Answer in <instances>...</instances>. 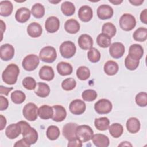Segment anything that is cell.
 <instances>
[{"label":"cell","instance_id":"6da1fadb","mask_svg":"<svg viewBox=\"0 0 147 147\" xmlns=\"http://www.w3.org/2000/svg\"><path fill=\"white\" fill-rule=\"evenodd\" d=\"M21 128V134L25 141L30 146L34 144L38 140V133L36 129L32 127L30 125L25 121L18 122Z\"/></svg>","mask_w":147,"mask_h":147},{"label":"cell","instance_id":"7a4b0ae2","mask_svg":"<svg viewBox=\"0 0 147 147\" xmlns=\"http://www.w3.org/2000/svg\"><path fill=\"white\" fill-rule=\"evenodd\" d=\"M20 74L19 67L15 64L8 65L2 74V80L9 85L14 84Z\"/></svg>","mask_w":147,"mask_h":147},{"label":"cell","instance_id":"3957f363","mask_svg":"<svg viewBox=\"0 0 147 147\" xmlns=\"http://www.w3.org/2000/svg\"><path fill=\"white\" fill-rule=\"evenodd\" d=\"M94 131L91 127L86 125L78 126L76 129V136L82 142H86L91 140Z\"/></svg>","mask_w":147,"mask_h":147},{"label":"cell","instance_id":"277c9868","mask_svg":"<svg viewBox=\"0 0 147 147\" xmlns=\"http://www.w3.org/2000/svg\"><path fill=\"white\" fill-rule=\"evenodd\" d=\"M57 53L55 48L52 46L42 48L39 53V58L41 61L47 63H52L56 59Z\"/></svg>","mask_w":147,"mask_h":147},{"label":"cell","instance_id":"5b68a950","mask_svg":"<svg viewBox=\"0 0 147 147\" xmlns=\"http://www.w3.org/2000/svg\"><path fill=\"white\" fill-rule=\"evenodd\" d=\"M119 24L120 28L125 31H130L136 25L135 17L131 14L125 13L119 18Z\"/></svg>","mask_w":147,"mask_h":147},{"label":"cell","instance_id":"8992f818","mask_svg":"<svg viewBox=\"0 0 147 147\" xmlns=\"http://www.w3.org/2000/svg\"><path fill=\"white\" fill-rule=\"evenodd\" d=\"M39 63V57L34 54H30L24 57L22 62V66L25 70L32 71L37 68Z\"/></svg>","mask_w":147,"mask_h":147},{"label":"cell","instance_id":"52a82bcc","mask_svg":"<svg viewBox=\"0 0 147 147\" xmlns=\"http://www.w3.org/2000/svg\"><path fill=\"white\" fill-rule=\"evenodd\" d=\"M59 50L61 55L63 57L69 59L75 55L76 51V48L73 42L71 41H65L61 43Z\"/></svg>","mask_w":147,"mask_h":147},{"label":"cell","instance_id":"ba28073f","mask_svg":"<svg viewBox=\"0 0 147 147\" xmlns=\"http://www.w3.org/2000/svg\"><path fill=\"white\" fill-rule=\"evenodd\" d=\"M22 114L28 121H34L38 117L37 106L34 103L29 102L24 106L22 109Z\"/></svg>","mask_w":147,"mask_h":147},{"label":"cell","instance_id":"9c48e42d","mask_svg":"<svg viewBox=\"0 0 147 147\" xmlns=\"http://www.w3.org/2000/svg\"><path fill=\"white\" fill-rule=\"evenodd\" d=\"M112 108L111 102L106 99H99L94 105L95 111L99 114H108L111 111Z\"/></svg>","mask_w":147,"mask_h":147},{"label":"cell","instance_id":"30bf717a","mask_svg":"<svg viewBox=\"0 0 147 147\" xmlns=\"http://www.w3.org/2000/svg\"><path fill=\"white\" fill-rule=\"evenodd\" d=\"M125 52L124 45L119 42L111 44L109 47V53L114 59H119L123 56Z\"/></svg>","mask_w":147,"mask_h":147},{"label":"cell","instance_id":"8fae6325","mask_svg":"<svg viewBox=\"0 0 147 147\" xmlns=\"http://www.w3.org/2000/svg\"><path fill=\"white\" fill-rule=\"evenodd\" d=\"M14 55V48L10 44H5L0 48V57L3 61H9L13 59Z\"/></svg>","mask_w":147,"mask_h":147},{"label":"cell","instance_id":"7c38bea8","mask_svg":"<svg viewBox=\"0 0 147 147\" xmlns=\"http://www.w3.org/2000/svg\"><path fill=\"white\" fill-rule=\"evenodd\" d=\"M69 109L73 114L80 115L85 111L86 105L84 101L80 99H75L70 103Z\"/></svg>","mask_w":147,"mask_h":147},{"label":"cell","instance_id":"4fadbf2b","mask_svg":"<svg viewBox=\"0 0 147 147\" xmlns=\"http://www.w3.org/2000/svg\"><path fill=\"white\" fill-rule=\"evenodd\" d=\"M45 28L46 30L50 33L56 32L60 28V21L55 16L49 17L45 21Z\"/></svg>","mask_w":147,"mask_h":147},{"label":"cell","instance_id":"5bb4252c","mask_svg":"<svg viewBox=\"0 0 147 147\" xmlns=\"http://www.w3.org/2000/svg\"><path fill=\"white\" fill-rule=\"evenodd\" d=\"M113 13V8L108 5H101L97 9V16L100 20H107L111 18Z\"/></svg>","mask_w":147,"mask_h":147},{"label":"cell","instance_id":"9a60e30c","mask_svg":"<svg viewBox=\"0 0 147 147\" xmlns=\"http://www.w3.org/2000/svg\"><path fill=\"white\" fill-rule=\"evenodd\" d=\"M53 114L52 117L53 121L60 122L63 121L67 117V111L61 105H53L52 106Z\"/></svg>","mask_w":147,"mask_h":147},{"label":"cell","instance_id":"2e32d148","mask_svg":"<svg viewBox=\"0 0 147 147\" xmlns=\"http://www.w3.org/2000/svg\"><path fill=\"white\" fill-rule=\"evenodd\" d=\"M79 18L83 22L90 21L93 17V11L92 8L88 5L81 6L78 10Z\"/></svg>","mask_w":147,"mask_h":147},{"label":"cell","instance_id":"e0dca14e","mask_svg":"<svg viewBox=\"0 0 147 147\" xmlns=\"http://www.w3.org/2000/svg\"><path fill=\"white\" fill-rule=\"evenodd\" d=\"M78 125L73 122L67 123L63 127V134L68 141L73 139L76 136V129Z\"/></svg>","mask_w":147,"mask_h":147},{"label":"cell","instance_id":"ac0fdd59","mask_svg":"<svg viewBox=\"0 0 147 147\" xmlns=\"http://www.w3.org/2000/svg\"><path fill=\"white\" fill-rule=\"evenodd\" d=\"M144 49L142 47L138 44L131 45L129 49L128 55L132 59L140 60L143 56Z\"/></svg>","mask_w":147,"mask_h":147},{"label":"cell","instance_id":"d6986e66","mask_svg":"<svg viewBox=\"0 0 147 147\" xmlns=\"http://www.w3.org/2000/svg\"><path fill=\"white\" fill-rule=\"evenodd\" d=\"M78 42L79 47L83 50H89L92 48L93 40L87 34H81L78 38Z\"/></svg>","mask_w":147,"mask_h":147},{"label":"cell","instance_id":"ffe728a7","mask_svg":"<svg viewBox=\"0 0 147 147\" xmlns=\"http://www.w3.org/2000/svg\"><path fill=\"white\" fill-rule=\"evenodd\" d=\"M20 133H21V128L18 122L9 125L5 130L6 136L11 140L16 138Z\"/></svg>","mask_w":147,"mask_h":147},{"label":"cell","instance_id":"44dd1931","mask_svg":"<svg viewBox=\"0 0 147 147\" xmlns=\"http://www.w3.org/2000/svg\"><path fill=\"white\" fill-rule=\"evenodd\" d=\"M26 31L30 37L33 38H37L42 34V28L40 24L33 22L29 24L27 27Z\"/></svg>","mask_w":147,"mask_h":147},{"label":"cell","instance_id":"7402d4cb","mask_svg":"<svg viewBox=\"0 0 147 147\" xmlns=\"http://www.w3.org/2000/svg\"><path fill=\"white\" fill-rule=\"evenodd\" d=\"M91 139L94 144L97 147H107L110 144L109 137L103 134H93Z\"/></svg>","mask_w":147,"mask_h":147},{"label":"cell","instance_id":"603a6c76","mask_svg":"<svg viewBox=\"0 0 147 147\" xmlns=\"http://www.w3.org/2000/svg\"><path fill=\"white\" fill-rule=\"evenodd\" d=\"M31 12L26 7H23L18 9L15 14L16 21L20 23H25L29 20L30 17Z\"/></svg>","mask_w":147,"mask_h":147},{"label":"cell","instance_id":"cb8c5ba5","mask_svg":"<svg viewBox=\"0 0 147 147\" xmlns=\"http://www.w3.org/2000/svg\"><path fill=\"white\" fill-rule=\"evenodd\" d=\"M38 75L40 79L46 81L52 80L55 76V73L53 68L48 65L42 66L40 69Z\"/></svg>","mask_w":147,"mask_h":147},{"label":"cell","instance_id":"d4e9b609","mask_svg":"<svg viewBox=\"0 0 147 147\" xmlns=\"http://www.w3.org/2000/svg\"><path fill=\"white\" fill-rule=\"evenodd\" d=\"M65 31L70 34H76L80 30V24L78 21L74 18L67 20L64 24Z\"/></svg>","mask_w":147,"mask_h":147},{"label":"cell","instance_id":"484cf974","mask_svg":"<svg viewBox=\"0 0 147 147\" xmlns=\"http://www.w3.org/2000/svg\"><path fill=\"white\" fill-rule=\"evenodd\" d=\"M53 114L52 107L44 105L38 109V115L42 119H48L52 118Z\"/></svg>","mask_w":147,"mask_h":147},{"label":"cell","instance_id":"4316f807","mask_svg":"<svg viewBox=\"0 0 147 147\" xmlns=\"http://www.w3.org/2000/svg\"><path fill=\"white\" fill-rule=\"evenodd\" d=\"M126 129L127 131L130 133H136L140 129V122L135 117H131L129 118L126 122Z\"/></svg>","mask_w":147,"mask_h":147},{"label":"cell","instance_id":"83f0119b","mask_svg":"<svg viewBox=\"0 0 147 147\" xmlns=\"http://www.w3.org/2000/svg\"><path fill=\"white\" fill-rule=\"evenodd\" d=\"M103 69L106 75L113 76L118 72L119 70V66L117 62L113 60H109L105 63Z\"/></svg>","mask_w":147,"mask_h":147},{"label":"cell","instance_id":"f1b7e54d","mask_svg":"<svg viewBox=\"0 0 147 147\" xmlns=\"http://www.w3.org/2000/svg\"><path fill=\"white\" fill-rule=\"evenodd\" d=\"M13 5L9 1H2L0 2V15L3 17H8L13 12Z\"/></svg>","mask_w":147,"mask_h":147},{"label":"cell","instance_id":"f546056e","mask_svg":"<svg viewBox=\"0 0 147 147\" xmlns=\"http://www.w3.org/2000/svg\"><path fill=\"white\" fill-rule=\"evenodd\" d=\"M57 72L61 76L71 75L73 71L72 66L68 63L61 61L59 63L56 67Z\"/></svg>","mask_w":147,"mask_h":147},{"label":"cell","instance_id":"4dcf8cb0","mask_svg":"<svg viewBox=\"0 0 147 147\" xmlns=\"http://www.w3.org/2000/svg\"><path fill=\"white\" fill-rule=\"evenodd\" d=\"M35 94L39 97L45 98L49 95L50 88L49 86L43 82H38L37 83V90L34 91Z\"/></svg>","mask_w":147,"mask_h":147},{"label":"cell","instance_id":"1f68e13d","mask_svg":"<svg viewBox=\"0 0 147 147\" xmlns=\"http://www.w3.org/2000/svg\"><path fill=\"white\" fill-rule=\"evenodd\" d=\"M95 127L100 131H105L108 129L110 125V121L106 117L96 118L94 121Z\"/></svg>","mask_w":147,"mask_h":147},{"label":"cell","instance_id":"d6a6232c","mask_svg":"<svg viewBox=\"0 0 147 147\" xmlns=\"http://www.w3.org/2000/svg\"><path fill=\"white\" fill-rule=\"evenodd\" d=\"M109 131L112 137L118 138L122 136L123 132V127L122 125L118 123H114L109 126Z\"/></svg>","mask_w":147,"mask_h":147},{"label":"cell","instance_id":"836d02e7","mask_svg":"<svg viewBox=\"0 0 147 147\" xmlns=\"http://www.w3.org/2000/svg\"><path fill=\"white\" fill-rule=\"evenodd\" d=\"M61 10L65 16H71L75 12V6L71 2L64 1L61 5Z\"/></svg>","mask_w":147,"mask_h":147},{"label":"cell","instance_id":"e575fe53","mask_svg":"<svg viewBox=\"0 0 147 147\" xmlns=\"http://www.w3.org/2000/svg\"><path fill=\"white\" fill-rule=\"evenodd\" d=\"M133 37L136 41H145L147 39V29L144 27L138 28L133 33Z\"/></svg>","mask_w":147,"mask_h":147},{"label":"cell","instance_id":"d590c367","mask_svg":"<svg viewBox=\"0 0 147 147\" xmlns=\"http://www.w3.org/2000/svg\"><path fill=\"white\" fill-rule=\"evenodd\" d=\"M60 134V131L59 127L55 125H51L48 126L47 129L46 135L47 138L52 141L58 138Z\"/></svg>","mask_w":147,"mask_h":147},{"label":"cell","instance_id":"8d00e7d4","mask_svg":"<svg viewBox=\"0 0 147 147\" xmlns=\"http://www.w3.org/2000/svg\"><path fill=\"white\" fill-rule=\"evenodd\" d=\"M31 13L36 18H42L45 14L44 6L40 3H35L32 7Z\"/></svg>","mask_w":147,"mask_h":147},{"label":"cell","instance_id":"74e56055","mask_svg":"<svg viewBox=\"0 0 147 147\" xmlns=\"http://www.w3.org/2000/svg\"><path fill=\"white\" fill-rule=\"evenodd\" d=\"M111 41V38L103 33H100L96 37L97 44L102 48H105L110 47Z\"/></svg>","mask_w":147,"mask_h":147},{"label":"cell","instance_id":"f35d334b","mask_svg":"<svg viewBox=\"0 0 147 147\" xmlns=\"http://www.w3.org/2000/svg\"><path fill=\"white\" fill-rule=\"evenodd\" d=\"M102 32L103 33L111 38L115 35L117 29L113 24L111 22H106L102 26Z\"/></svg>","mask_w":147,"mask_h":147},{"label":"cell","instance_id":"ab89813d","mask_svg":"<svg viewBox=\"0 0 147 147\" xmlns=\"http://www.w3.org/2000/svg\"><path fill=\"white\" fill-rule=\"evenodd\" d=\"M26 99L24 92L21 90H15L11 94V99L16 104H21Z\"/></svg>","mask_w":147,"mask_h":147},{"label":"cell","instance_id":"60d3db41","mask_svg":"<svg viewBox=\"0 0 147 147\" xmlns=\"http://www.w3.org/2000/svg\"><path fill=\"white\" fill-rule=\"evenodd\" d=\"M100 53L95 48H91L87 52V58L91 63H97L100 59Z\"/></svg>","mask_w":147,"mask_h":147},{"label":"cell","instance_id":"b9f144b4","mask_svg":"<svg viewBox=\"0 0 147 147\" xmlns=\"http://www.w3.org/2000/svg\"><path fill=\"white\" fill-rule=\"evenodd\" d=\"M76 76L81 80H86L90 76V71L86 66H80L76 70Z\"/></svg>","mask_w":147,"mask_h":147},{"label":"cell","instance_id":"7bdbcfd3","mask_svg":"<svg viewBox=\"0 0 147 147\" xmlns=\"http://www.w3.org/2000/svg\"><path fill=\"white\" fill-rule=\"evenodd\" d=\"M97 92L94 90L87 89L82 93V97L84 101L92 102L97 98Z\"/></svg>","mask_w":147,"mask_h":147},{"label":"cell","instance_id":"ee69618b","mask_svg":"<svg viewBox=\"0 0 147 147\" xmlns=\"http://www.w3.org/2000/svg\"><path fill=\"white\" fill-rule=\"evenodd\" d=\"M76 86V80L72 78H68L64 79L61 83V87L65 91H71Z\"/></svg>","mask_w":147,"mask_h":147},{"label":"cell","instance_id":"f6af8a7d","mask_svg":"<svg viewBox=\"0 0 147 147\" xmlns=\"http://www.w3.org/2000/svg\"><path fill=\"white\" fill-rule=\"evenodd\" d=\"M140 60H135L131 58L127 55L125 59V65L126 68L130 71H134L138 67Z\"/></svg>","mask_w":147,"mask_h":147},{"label":"cell","instance_id":"bcb514c9","mask_svg":"<svg viewBox=\"0 0 147 147\" xmlns=\"http://www.w3.org/2000/svg\"><path fill=\"white\" fill-rule=\"evenodd\" d=\"M22 86L28 90H32L36 87L37 83L35 79L30 76L25 77L22 80Z\"/></svg>","mask_w":147,"mask_h":147},{"label":"cell","instance_id":"7dc6e473","mask_svg":"<svg viewBox=\"0 0 147 147\" xmlns=\"http://www.w3.org/2000/svg\"><path fill=\"white\" fill-rule=\"evenodd\" d=\"M136 104L140 107H145L147 105V94L145 92L138 93L135 97Z\"/></svg>","mask_w":147,"mask_h":147},{"label":"cell","instance_id":"c3c4849f","mask_svg":"<svg viewBox=\"0 0 147 147\" xmlns=\"http://www.w3.org/2000/svg\"><path fill=\"white\" fill-rule=\"evenodd\" d=\"M67 146L69 147L70 146H76V147H80L82 146V142L77 138L75 137L73 139H71L68 141V143Z\"/></svg>","mask_w":147,"mask_h":147},{"label":"cell","instance_id":"681fc988","mask_svg":"<svg viewBox=\"0 0 147 147\" xmlns=\"http://www.w3.org/2000/svg\"><path fill=\"white\" fill-rule=\"evenodd\" d=\"M0 101H1V106H0V110L3 111L7 109L9 106V101L7 99L3 96H0Z\"/></svg>","mask_w":147,"mask_h":147},{"label":"cell","instance_id":"f907efd6","mask_svg":"<svg viewBox=\"0 0 147 147\" xmlns=\"http://www.w3.org/2000/svg\"><path fill=\"white\" fill-rule=\"evenodd\" d=\"M140 20L141 21L145 24H147V9H145L144 10H142L140 14Z\"/></svg>","mask_w":147,"mask_h":147},{"label":"cell","instance_id":"816d5d0a","mask_svg":"<svg viewBox=\"0 0 147 147\" xmlns=\"http://www.w3.org/2000/svg\"><path fill=\"white\" fill-rule=\"evenodd\" d=\"M14 146H15V147H22V146L29 147V146H30V145L25 141V140L24 138H22L20 140L17 141L14 144Z\"/></svg>","mask_w":147,"mask_h":147},{"label":"cell","instance_id":"f5cc1de1","mask_svg":"<svg viewBox=\"0 0 147 147\" xmlns=\"http://www.w3.org/2000/svg\"><path fill=\"white\" fill-rule=\"evenodd\" d=\"M13 87H6L3 86H0V93L5 95H8L9 92L13 90Z\"/></svg>","mask_w":147,"mask_h":147},{"label":"cell","instance_id":"db71d44e","mask_svg":"<svg viewBox=\"0 0 147 147\" xmlns=\"http://www.w3.org/2000/svg\"><path fill=\"white\" fill-rule=\"evenodd\" d=\"M0 118H1V126H0V130H2L5 128V127L6 125V118L2 114L0 115Z\"/></svg>","mask_w":147,"mask_h":147},{"label":"cell","instance_id":"11a10c76","mask_svg":"<svg viewBox=\"0 0 147 147\" xmlns=\"http://www.w3.org/2000/svg\"><path fill=\"white\" fill-rule=\"evenodd\" d=\"M129 2L134 6H140L144 2V0H130Z\"/></svg>","mask_w":147,"mask_h":147},{"label":"cell","instance_id":"9f6ffc18","mask_svg":"<svg viewBox=\"0 0 147 147\" xmlns=\"http://www.w3.org/2000/svg\"><path fill=\"white\" fill-rule=\"evenodd\" d=\"M1 32H2V38H1V40H2V37H3V33L6 30V25L4 23V22L1 20Z\"/></svg>","mask_w":147,"mask_h":147},{"label":"cell","instance_id":"6f0895ef","mask_svg":"<svg viewBox=\"0 0 147 147\" xmlns=\"http://www.w3.org/2000/svg\"><path fill=\"white\" fill-rule=\"evenodd\" d=\"M118 146H132V144L128 141H123L118 145Z\"/></svg>","mask_w":147,"mask_h":147},{"label":"cell","instance_id":"680465c9","mask_svg":"<svg viewBox=\"0 0 147 147\" xmlns=\"http://www.w3.org/2000/svg\"><path fill=\"white\" fill-rule=\"evenodd\" d=\"M109 2L114 5H119L120 3H121L123 1L122 0H109Z\"/></svg>","mask_w":147,"mask_h":147}]
</instances>
